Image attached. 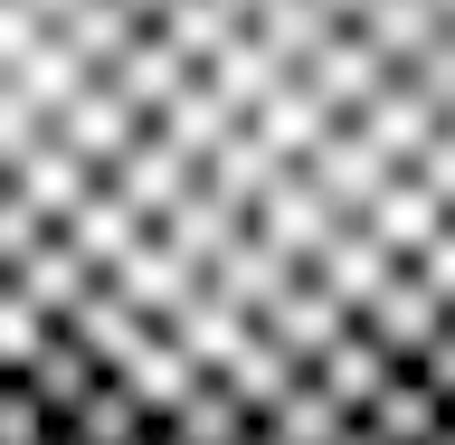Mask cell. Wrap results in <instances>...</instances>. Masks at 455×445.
Segmentation results:
<instances>
[{"label":"cell","instance_id":"cell-1","mask_svg":"<svg viewBox=\"0 0 455 445\" xmlns=\"http://www.w3.org/2000/svg\"><path fill=\"white\" fill-rule=\"evenodd\" d=\"M20 379H28V389H38V398H48V417L67 426V417H76V408H85V398L105 389V361H95V351H85V341L67 332V322H57V332H48V351H38V361H28Z\"/></svg>","mask_w":455,"mask_h":445},{"label":"cell","instance_id":"cell-2","mask_svg":"<svg viewBox=\"0 0 455 445\" xmlns=\"http://www.w3.org/2000/svg\"><path fill=\"white\" fill-rule=\"evenodd\" d=\"M48 332H57V322H48L38 304H28V294H20L10 275H0V370L20 379V370L38 361V351H48Z\"/></svg>","mask_w":455,"mask_h":445},{"label":"cell","instance_id":"cell-3","mask_svg":"<svg viewBox=\"0 0 455 445\" xmlns=\"http://www.w3.org/2000/svg\"><path fill=\"white\" fill-rule=\"evenodd\" d=\"M48 237H57V227L38 219V209H28V199L10 190V180H0V275H20V266H28L38 247H48Z\"/></svg>","mask_w":455,"mask_h":445},{"label":"cell","instance_id":"cell-4","mask_svg":"<svg viewBox=\"0 0 455 445\" xmlns=\"http://www.w3.org/2000/svg\"><path fill=\"white\" fill-rule=\"evenodd\" d=\"M48 436H57L48 398L28 389V379H10V389H0V445H48Z\"/></svg>","mask_w":455,"mask_h":445}]
</instances>
